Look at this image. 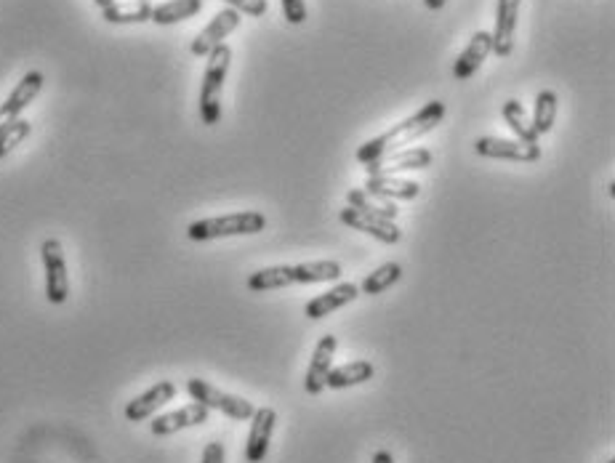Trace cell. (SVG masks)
I'll return each instance as SVG.
<instances>
[{
    "label": "cell",
    "instance_id": "cell-22",
    "mask_svg": "<svg viewBox=\"0 0 615 463\" xmlns=\"http://www.w3.org/2000/svg\"><path fill=\"white\" fill-rule=\"evenodd\" d=\"M347 200H349V205H352V208H357V211L373 213V216H381V219H387V221H395L397 213H400V211H397L395 200L371 195L368 189H349Z\"/></svg>",
    "mask_w": 615,
    "mask_h": 463
},
{
    "label": "cell",
    "instance_id": "cell-32",
    "mask_svg": "<svg viewBox=\"0 0 615 463\" xmlns=\"http://www.w3.org/2000/svg\"><path fill=\"white\" fill-rule=\"evenodd\" d=\"M424 3H426V8H432V11H440V8L445 6L448 0H424Z\"/></svg>",
    "mask_w": 615,
    "mask_h": 463
},
{
    "label": "cell",
    "instance_id": "cell-28",
    "mask_svg": "<svg viewBox=\"0 0 615 463\" xmlns=\"http://www.w3.org/2000/svg\"><path fill=\"white\" fill-rule=\"evenodd\" d=\"M229 3V8H235L237 14H248V16H264L269 11L267 0H224Z\"/></svg>",
    "mask_w": 615,
    "mask_h": 463
},
{
    "label": "cell",
    "instance_id": "cell-33",
    "mask_svg": "<svg viewBox=\"0 0 615 463\" xmlns=\"http://www.w3.org/2000/svg\"><path fill=\"white\" fill-rule=\"evenodd\" d=\"M96 6L99 8H107V6H112V3H115V0H94Z\"/></svg>",
    "mask_w": 615,
    "mask_h": 463
},
{
    "label": "cell",
    "instance_id": "cell-5",
    "mask_svg": "<svg viewBox=\"0 0 615 463\" xmlns=\"http://www.w3.org/2000/svg\"><path fill=\"white\" fill-rule=\"evenodd\" d=\"M187 392H190L195 402L205 405L208 410H219V413H224L232 421H251V416L256 413L253 402L243 400L237 394L221 392V389H216V386L203 381V378H190L187 381Z\"/></svg>",
    "mask_w": 615,
    "mask_h": 463
},
{
    "label": "cell",
    "instance_id": "cell-10",
    "mask_svg": "<svg viewBox=\"0 0 615 463\" xmlns=\"http://www.w3.org/2000/svg\"><path fill=\"white\" fill-rule=\"evenodd\" d=\"M429 165H432V152L416 147V150H397L392 155L379 157L365 165V171L368 176H397L405 171H424Z\"/></svg>",
    "mask_w": 615,
    "mask_h": 463
},
{
    "label": "cell",
    "instance_id": "cell-2",
    "mask_svg": "<svg viewBox=\"0 0 615 463\" xmlns=\"http://www.w3.org/2000/svg\"><path fill=\"white\" fill-rule=\"evenodd\" d=\"M341 277L339 261H304V264H280V267H267L253 272L248 277V291L267 293V291H283L291 285H317V283H333Z\"/></svg>",
    "mask_w": 615,
    "mask_h": 463
},
{
    "label": "cell",
    "instance_id": "cell-12",
    "mask_svg": "<svg viewBox=\"0 0 615 463\" xmlns=\"http://www.w3.org/2000/svg\"><path fill=\"white\" fill-rule=\"evenodd\" d=\"M336 349H339V338L331 336V333H325V336L320 338V344L315 346V354H312V360H309L307 376H304V392L312 394V397H317V394H323L325 389H328L325 381H328V373H331L333 368V354H336Z\"/></svg>",
    "mask_w": 615,
    "mask_h": 463
},
{
    "label": "cell",
    "instance_id": "cell-23",
    "mask_svg": "<svg viewBox=\"0 0 615 463\" xmlns=\"http://www.w3.org/2000/svg\"><path fill=\"white\" fill-rule=\"evenodd\" d=\"M203 11V0H168V3H160V6H152L150 22L155 24H176L184 22V19H192L195 14Z\"/></svg>",
    "mask_w": 615,
    "mask_h": 463
},
{
    "label": "cell",
    "instance_id": "cell-7",
    "mask_svg": "<svg viewBox=\"0 0 615 463\" xmlns=\"http://www.w3.org/2000/svg\"><path fill=\"white\" fill-rule=\"evenodd\" d=\"M474 152L480 157L514 160V163H536V160H541V147L538 144L520 142V139H498V136H482V139H477Z\"/></svg>",
    "mask_w": 615,
    "mask_h": 463
},
{
    "label": "cell",
    "instance_id": "cell-31",
    "mask_svg": "<svg viewBox=\"0 0 615 463\" xmlns=\"http://www.w3.org/2000/svg\"><path fill=\"white\" fill-rule=\"evenodd\" d=\"M373 463H395V458H392L389 450H379V453L373 456Z\"/></svg>",
    "mask_w": 615,
    "mask_h": 463
},
{
    "label": "cell",
    "instance_id": "cell-14",
    "mask_svg": "<svg viewBox=\"0 0 615 463\" xmlns=\"http://www.w3.org/2000/svg\"><path fill=\"white\" fill-rule=\"evenodd\" d=\"M211 410L200 405V402H192V405H184L179 410H171V413H163V416L152 418V434L155 437H168V434L182 432V429H190V426H200L208 421Z\"/></svg>",
    "mask_w": 615,
    "mask_h": 463
},
{
    "label": "cell",
    "instance_id": "cell-25",
    "mask_svg": "<svg viewBox=\"0 0 615 463\" xmlns=\"http://www.w3.org/2000/svg\"><path fill=\"white\" fill-rule=\"evenodd\" d=\"M400 277H403V267L395 264V261H389V264H381L379 269H373L371 275L365 277L360 291H363L365 296H379V293L389 291L395 283H400Z\"/></svg>",
    "mask_w": 615,
    "mask_h": 463
},
{
    "label": "cell",
    "instance_id": "cell-3",
    "mask_svg": "<svg viewBox=\"0 0 615 463\" xmlns=\"http://www.w3.org/2000/svg\"><path fill=\"white\" fill-rule=\"evenodd\" d=\"M267 229V216L259 211H237L227 216H213V219L192 221L187 227V237L195 243H208V240H221V237H240V235H259Z\"/></svg>",
    "mask_w": 615,
    "mask_h": 463
},
{
    "label": "cell",
    "instance_id": "cell-9",
    "mask_svg": "<svg viewBox=\"0 0 615 463\" xmlns=\"http://www.w3.org/2000/svg\"><path fill=\"white\" fill-rule=\"evenodd\" d=\"M43 83H46V78H43V72L38 70L27 72V75L16 83V88L8 94L6 102L0 104V131L11 126L14 120H19V115L35 102V96L40 94Z\"/></svg>",
    "mask_w": 615,
    "mask_h": 463
},
{
    "label": "cell",
    "instance_id": "cell-16",
    "mask_svg": "<svg viewBox=\"0 0 615 463\" xmlns=\"http://www.w3.org/2000/svg\"><path fill=\"white\" fill-rule=\"evenodd\" d=\"M517 16H520V0H498L496 6V30L490 32L493 51L501 59L514 51V35H517Z\"/></svg>",
    "mask_w": 615,
    "mask_h": 463
},
{
    "label": "cell",
    "instance_id": "cell-21",
    "mask_svg": "<svg viewBox=\"0 0 615 463\" xmlns=\"http://www.w3.org/2000/svg\"><path fill=\"white\" fill-rule=\"evenodd\" d=\"M102 16L110 24L150 22L152 3H142V0H115L112 6L102 8Z\"/></svg>",
    "mask_w": 615,
    "mask_h": 463
},
{
    "label": "cell",
    "instance_id": "cell-34",
    "mask_svg": "<svg viewBox=\"0 0 615 463\" xmlns=\"http://www.w3.org/2000/svg\"><path fill=\"white\" fill-rule=\"evenodd\" d=\"M142 3H150V0H142Z\"/></svg>",
    "mask_w": 615,
    "mask_h": 463
},
{
    "label": "cell",
    "instance_id": "cell-35",
    "mask_svg": "<svg viewBox=\"0 0 615 463\" xmlns=\"http://www.w3.org/2000/svg\"><path fill=\"white\" fill-rule=\"evenodd\" d=\"M608 463H615V461H613V458H610V461H608Z\"/></svg>",
    "mask_w": 615,
    "mask_h": 463
},
{
    "label": "cell",
    "instance_id": "cell-30",
    "mask_svg": "<svg viewBox=\"0 0 615 463\" xmlns=\"http://www.w3.org/2000/svg\"><path fill=\"white\" fill-rule=\"evenodd\" d=\"M203 463H224V445L221 442H208L203 450Z\"/></svg>",
    "mask_w": 615,
    "mask_h": 463
},
{
    "label": "cell",
    "instance_id": "cell-26",
    "mask_svg": "<svg viewBox=\"0 0 615 463\" xmlns=\"http://www.w3.org/2000/svg\"><path fill=\"white\" fill-rule=\"evenodd\" d=\"M554 118H557V94L554 91H541L536 96V110H533V131L538 136L549 134L554 126Z\"/></svg>",
    "mask_w": 615,
    "mask_h": 463
},
{
    "label": "cell",
    "instance_id": "cell-15",
    "mask_svg": "<svg viewBox=\"0 0 615 463\" xmlns=\"http://www.w3.org/2000/svg\"><path fill=\"white\" fill-rule=\"evenodd\" d=\"M174 397H176L174 381H160V384H155L144 394H139L136 400L128 402L126 418L131 421V424H142V421L155 416V413H158L163 405H168V402L174 400Z\"/></svg>",
    "mask_w": 615,
    "mask_h": 463
},
{
    "label": "cell",
    "instance_id": "cell-24",
    "mask_svg": "<svg viewBox=\"0 0 615 463\" xmlns=\"http://www.w3.org/2000/svg\"><path fill=\"white\" fill-rule=\"evenodd\" d=\"M501 115H504L506 126L512 128L514 136H517L520 142L538 144V134L533 131V123H530L528 112H525V107H522L517 99H509V102L501 107Z\"/></svg>",
    "mask_w": 615,
    "mask_h": 463
},
{
    "label": "cell",
    "instance_id": "cell-27",
    "mask_svg": "<svg viewBox=\"0 0 615 463\" xmlns=\"http://www.w3.org/2000/svg\"><path fill=\"white\" fill-rule=\"evenodd\" d=\"M30 131H32V126L22 118L14 120L8 128H3V131H0V157H6L8 152L14 150V147H19V144L30 136Z\"/></svg>",
    "mask_w": 615,
    "mask_h": 463
},
{
    "label": "cell",
    "instance_id": "cell-4",
    "mask_svg": "<svg viewBox=\"0 0 615 463\" xmlns=\"http://www.w3.org/2000/svg\"><path fill=\"white\" fill-rule=\"evenodd\" d=\"M229 64H232V48L221 43L208 54L205 64L203 86H200V118L203 126H216L221 120V88L227 80Z\"/></svg>",
    "mask_w": 615,
    "mask_h": 463
},
{
    "label": "cell",
    "instance_id": "cell-20",
    "mask_svg": "<svg viewBox=\"0 0 615 463\" xmlns=\"http://www.w3.org/2000/svg\"><path fill=\"white\" fill-rule=\"evenodd\" d=\"M373 376H376L373 362L352 360L339 365V368H331L325 386H331V389H349V386H360L365 384V381H371Z\"/></svg>",
    "mask_w": 615,
    "mask_h": 463
},
{
    "label": "cell",
    "instance_id": "cell-29",
    "mask_svg": "<svg viewBox=\"0 0 615 463\" xmlns=\"http://www.w3.org/2000/svg\"><path fill=\"white\" fill-rule=\"evenodd\" d=\"M283 3V16L291 24L307 22V3L304 0H280Z\"/></svg>",
    "mask_w": 615,
    "mask_h": 463
},
{
    "label": "cell",
    "instance_id": "cell-19",
    "mask_svg": "<svg viewBox=\"0 0 615 463\" xmlns=\"http://www.w3.org/2000/svg\"><path fill=\"white\" fill-rule=\"evenodd\" d=\"M371 195L387 197V200H416L421 195V187L410 179H397V176H368L365 187Z\"/></svg>",
    "mask_w": 615,
    "mask_h": 463
},
{
    "label": "cell",
    "instance_id": "cell-6",
    "mask_svg": "<svg viewBox=\"0 0 615 463\" xmlns=\"http://www.w3.org/2000/svg\"><path fill=\"white\" fill-rule=\"evenodd\" d=\"M43 267H46V299L51 304H64L70 296V277H67V261H64V248L59 240L48 237L40 245Z\"/></svg>",
    "mask_w": 615,
    "mask_h": 463
},
{
    "label": "cell",
    "instance_id": "cell-18",
    "mask_svg": "<svg viewBox=\"0 0 615 463\" xmlns=\"http://www.w3.org/2000/svg\"><path fill=\"white\" fill-rule=\"evenodd\" d=\"M490 51H493V38H490V32L485 30L474 32L472 40H469V46L464 48V54L458 56V62L453 64V75H456V80L472 78L474 72L482 67V62L490 56Z\"/></svg>",
    "mask_w": 615,
    "mask_h": 463
},
{
    "label": "cell",
    "instance_id": "cell-17",
    "mask_svg": "<svg viewBox=\"0 0 615 463\" xmlns=\"http://www.w3.org/2000/svg\"><path fill=\"white\" fill-rule=\"evenodd\" d=\"M357 296H360V288H357L355 283L333 285L331 291L320 293V296L309 301L307 307H304V314H307L309 320H323V317H328V314L336 312V309L352 304Z\"/></svg>",
    "mask_w": 615,
    "mask_h": 463
},
{
    "label": "cell",
    "instance_id": "cell-11",
    "mask_svg": "<svg viewBox=\"0 0 615 463\" xmlns=\"http://www.w3.org/2000/svg\"><path fill=\"white\" fill-rule=\"evenodd\" d=\"M240 27V14L235 8H221L219 14L213 16L211 22L205 24L203 30L198 32V38L192 40V54L195 56H208L216 46H221L232 32Z\"/></svg>",
    "mask_w": 615,
    "mask_h": 463
},
{
    "label": "cell",
    "instance_id": "cell-13",
    "mask_svg": "<svg viewBox=\"0 0 615 463\" xmlns=\"http://www.w3.org/2000/svg\"><path fill=\"white\" fill-rule=\"evenodd\" d=\"M277 413L272 408H256L251 416V432H248V442H245V461L261 463L267 458L269 442H272V432H275Z\"/></svg>",
    "mask_w": 615,
    "mask_h": 463
},
{
    "label": "cell",
    "instance_id": "cell-8",
    "mask_svg": "<svg viewBox=\"0 0 615 463\" xmlns=\"http://www.w3.org/2000/svg\"><path fill=\"white\" fill-rule=\"evenodd\" d=\"M339 219L341 224H347V227L357 229V232H365V235L376 237V240L384 245H397L403 240V229L397 227L395 221L381 219V216H373V213L357 211L352 205H347V208L339 213Z\"/></svg>",
    "mask_w": 615,
    "mask_h": 463
},
{
    "label": "cell",
    "instance_id": "cell-1",
    "mask_svg": "<svg viewBox=\"0 0 615 463\" xmlns=\"http://www.w3.org/2000/svg\"><path fill=\"white\" fill-rule=\"evenodd\" d=\"M442 118H445V104L442 102L424 104L416 115H410V118L403 120L400 126L389 128V131H384V134L376 136V139H368V142L357 150V163L368 165L373 163V160H379V157L392 155V152L397 150H405V147H410V144L416 142V139H421V136L432 134L434 128L442 123Z\"/></svg>",
    "mask_w": 615,
    "mask_h": 463
}]
</instances>
